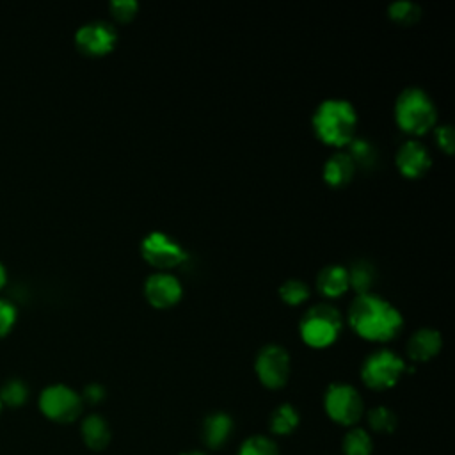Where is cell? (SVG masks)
Listing matches in <instances>:
<instances>
[{
    "label": "cell",
    "instance_id": "6da1fadb",
    "mask_svg": "<svg viewBox=\"0 0 455 455\" xmlns=\"http://www.w3.org/2000/svg\"><path fill=\"white\" fill-rule=\"evenodd\" d=\"M348 323L361 338L382 343L393 339L400 332L403 316L387 299L370 291L357 295L350 302Z\"/></svg>",
    "mask_w": 455,
    "mask_h": 455
},
{
    "label": "cell",
    "instance_id": "7a4b0ae2",
    "mask_svg": "<svg viewBox=\"0 0 455 455\" xmlns=\"http://www.w3.org/2000/svg\"><path fill=\"white\" fill-rule=\"evenodd\" d=\"M313 130L329 146H347L355 137L357 110L345 98H327L313 112Z\"/></svg>",
    "mask_w": 455,
    "mask_h": 455
},
{
    "label": "cell",
    "instance_id": "3957f363",
    "mask_svg": "<svg viewBox=\"0 0 455 455\" xmlns=\"http://www.w3.org/2000/svg\"><path fill=\"white\" fill-rule=\"evenodd\" d=\"M393 114L396 124L411 135H423L437 123V108L434 100L418 85H407L400 91L395 100Z\"/></svg>",
    "mask_w": 455,
    "mask_h": 455
},
{
    "label": "cell",
    "instance_id": "277c9868",
    "mask_svg": "<svg viewBox=\"0 0 455 455\" xmlns=\"http://www.w3.org/2000/svg\"><path fill=\"white\" fill-rule=\"evenodd\" d=\"M343 329V318L336 306L318 302L311 306L299 322V332L306 345L323 348L332 345Z\"/></svg>",
    "mask_w": 455,
    "mask_h": 455
},
{
    "label": "cell",
    "instance_id": "5b68a950",
    "mask_svg": "<svg viewBox=\"0 0 455 455\" xmlns=\"http://www.w3.org/2000/svg\"><path fill=\"white\" fill-rule=\"evenodd\" d=\"M405 370L407 366L398 354L389 348H380L364 359L361 366V379L370 389L382 391L393 387Z\"/></svg>",
    "mask_w": 455,
    "mask_h": 455
},
{
    "label": "cell",
    "instance_id": "8992f818",
    "mask_svg": "<svg viewBox=\"0 0 455 455\" xmlns=\"http://www.w3.org/2000/svg\"><path fill=\"white\" fill-rule=\"evenodd\" d=\"M323 407L327 416L339 425L350 427L363 416L364 403L359 391L345 382H334L327 387L323 396Z\"/></svg>",
    "mask_w": 455,
    "mask_h": 455
},
{
    "label": "cell",
    "instance_id": "52a82bcc",
    "mask_svg": "<svg viewBox=\"0 0 455 455\" xmlns=\"http://www.w3.org/2000/svg\"><path fill=\"white\" fill-rule=\"evenodd\" d=\"M142 258L156 270H171L187 259L185 247L164 231H151L140 242Z\"/></svg>",
    "mask_w": 455,
    "mask_h": 455
},
{
    "label": "cell",
    "instance_id": "ba28073f",
    "mask_svg": "<svg viewBox=\"0 0 455 455\" xmlns=\"http://www.w3.org/2000/svg\"><path fill=\"white\" fill-rule=\"evenodd\" d=\"M82 396L66 384H52L39 395V409L57 423L75 421L82 412Z\"/></svg>",
    "mask_w": 455,
    "mask_h": 455
},
{
    "label": "cell",
    "instance_id": "9c48e42d",
    "mask_svg": "<svg viewBox=\"0 0 455 455\" xmlns=\"http://www.w3.org/2000/svg\"><path fill=\"white\" fill-rule=\"evenodd\" d=\"M254 370L259 382L268 389H279L290 377V354L277 343H268L259 348Z\"/></svg>",
    "mask_w": 455,
    "mask_h": 455
},
{
    "label": "cell",
    "instance_id": "30bf717a",
    "mask_svg": "<svg viewBox=\"0 0 455 455\" xmlns=\"http://www.w3.org/2000/svg\"><path fill=\"white\" fill-rule=\"evenodd\" d=\"M117 43V30L105 20H92L75 32V44L84 55L100 57L108 53Z\"/></svg>",
    "mask_w": 455,
    "mask_h": 455
},
{
    "label": "cell",
    "instance_id": "8fae6325",
    "mask_svg": "<svg viewBox=\"0 0 455 455\" xmlns=\"http://www.w3.org/2000/svg\"><path fill=\"white\" fill-rule=\"evenodd\" d=\"M144 295L151 306L165 309L180 302L183 295V286L174 274L156 270L151 275H148L144 283Z\"/></svg>",
    "mask_w": 455,
    "mask_h": 455
},
{
    "label": "cell",
    "instance_id": "7c38bea8",
    "mask_svg": "<svg viewBox=\"0 0 455 455\" xmlns=\"http://www.w3.org/2000/svg\"><path fill=\"white\" fill-rule=\"evenodd\" d=\"M395 162L398 171L407 176V178H421L427 174V171L432 165V156L428 148L418 140V139H409L400 144L395 155Z\"/></svg>",
    "mask_w": 455,
    "mask_h": 455
},
{
    "label": "cell",
    "instance_id": "4fadbf2b",
    "mask_svg": "<svg viewBox=\"0 0 455 455\" xmlns=\"http://www.w3.org/2000/svg\"><path fill=\"white\" fill-rule=\"evenodd\" d=\"M443 347V338L441 332L432 329V327H419L416 329L409 341H407V355L412 361H428Z\"/></svg>",
    "mask_w": 455,
    "mask_h": 455
},
{
    "label": "cell",
    "instance_id": "5bb4252c",
    "mask_svg": "<svg viewBox=\"0 0 455 455\" xmlns=\"http://www.w3.org/2000/svg\"><path fill=\"white\" fill-rule=\"evenodd\" d=\"M233 432V419L229 414L226 412H212L203 419L201 425V439L203 443L212 448L217 450L220 448L231 435Z\"/></svg>",
    "mask_w": 455,
    "mask_h": 455
},
{
    "label": "cell",
    "instance_id": "9a60e30c",
    "mask_svg": "<svg viewBox=\"0 0 455 455\" xmlns=\"http://www.w3.org/2000/svg\"><path fill=\"white\" fill-rule=\"evenodd\" d=\"M355 174V165L347 151L332 153L322 167L323 181L331 187H343L347 185Z\"/></svg>",
    "mask_w": 455,
    "mask_h": 455
},
{
    "label": "cell",
    "instance_id": "2e32d148",
    "mask_svg": "<svg viewBox=\"0 0 455 455\" xmlns=\"http://www.w3.org/2000/svg\"><path fill=\"white\" fill-rule=\"evenodd\" d=\"M316 288L327 299H336L348 290V270L343 265H325L316 275Z\"/></svg>",
    "mask_w": 455,
    "mask_h": 455
},
{
    "label": "cell",
    "instance_id": "e0dca14e",
    "mask_svg": "<svg viewBox=\"0 0 455 455\" xmlns=\"http://www.w3.org/2000/svg\"><path fill=\"white\" fill-rule=\"evenodd\" d=\"M80 432H82L84 443L94 451L105 450L110 443V427L107 419L100 414H89L87 418H84L80 425Z\"/></svg>",
    "mask_w": 455,
    "mask_h": 455
},
{
    "label": "cell",
    "instance_id": "ac0fdd59",
    "mask_svg": "<svg viewBox=\"0 0 455 455\" xmlns=\"http://www.w3.org/2000/svg\"><path fill=\"white\" fill-rule=\"evenodd\" d=\"M347 153L352 158L355 169H363V171H371L379 160V151L375 144L364 137H354L347 144Z\"/></svg>",
    "mask_w": 455,
    "mask_h": 455
},
{
    "label": "cell",
    "instance_id": "d6986e66",
    "mask_svg": "<svg viewBox=\"0 0 455 455\" xmlns=\"http://www.w3.org/2000/svg\"><path fill=\"white\" fill-rule=\"evenodd\" d=\"M348 270V288H354L357 295L370 293L377 281V268L368 259H357Z\"/></svg>",
    "mask_w": 455,
    "mask_h": 455
},
{
    "label": "cell",
    "instance_id": "ffe728a7",
    "mask_svg": "<svg viewBox=\"0 0 455 455\" xmlns=\"http://www.w3.org/2000/svg\"><path fill=\"white\" fill-rule=\"evenodd\" d=\"M299 419H300L299 412L293 405L281 403L279 407H275L272 411L270 419H268V427L275 435H288L297 428Z\"/></svg>",
    "mask_w": 455,
    "mask_h": 455
},
{
    "label": "cell",
    "instance_id": "44dd1931",
    "mask_svg": "<svg viewBox=\"0 0 455 455\" xmlns=\"http://www.w3.org/2000/svg\"><path fill=\"white\" fill-rule=\"evenodd\" d=\"M345 455H371V437L364 428H352L343 437Z\"/></svg>",
    "mask_w": 455,
    "mask_h": 455
},
{
    "label": "cell",
    "instance_id": "7402d4cb",
    "mask_svg": "<svg viewBox=\"0 0 455 455\" xmlns=\"http://www.w3.org/2000/svg\"><path fill=\"white\" fill-rule=\"evenodd\" d=\"M366 418H368L370 428L377 434H391V432H395V428L398 425L396 414L389 407H384V405L370 409Z\"/></svg>",
    "mask_w": 455,
    "mask_h": 455
},
{
    "label": "cell",
    "instance_id": "603a6c76",
    "mask_svg": "<svg viewBox=\"0 0 455 455\" xmlns=\"http://www.w3.org/2000/svg\"><path fill=\"white\" fill-rule=\"evenodd\" d=\"M387 14L400 25H412L421 16V7L412 0H395L387 7Z\"/></svg>",
    "mask_w": 455,
    "mask_h": 455
},
{
    "label": "cell",
    "instance_id": "cb8c5ba5",
    "mask_svg": "<svg viewBox=\"0 0 455 455\" xmlns=\"http://www.w3.org/2000/svg\"><path fill=\"white\" fill-rule=\"evenodd\" d=\"M28 398V387L21 379H9L0 387V403L9 407H20Z\"/></svg>",
    "mask_w": 455,
    "mask_h": 455
},
{
    "label": "cell",
    "instance_id": "d4e9b609",
    "mask_svg": "<svg viewBox=\"0 0 455 455\" xmlns=\"http://www.w3.org/2000/svg\"><path fill=\"white\" fill-rule=\"evenodd\" d=\"M309 284L302 279H286L281 286H279V297L283 299V302L290 304V306H299L302 302H306L309 299Z\"/></svg>",
    "mask_w": 455,
    "mask_h": 455
},
{
    "label": "cell",
    "instance_id": "484cf974",
    "mask_svg": "<svg viewBox=\"0 0 455 455\" xmlns=\"http://www.w3.org/2000/svg\"><path fill=\"white\" fill-rule=\"evenodd\" d=\"M238 455H279V450L272 439L265 435H252L242 443Z\"/></svg>",
    "mask_w": 455,
    "mask_h": 455
},
{
    "label": "cell",
    "instance_id": "4316f807",
    "mask_svg": "<svg viewBox=\"0 0 455 455\" xmlns=\"http://www.w3.org/2000/svg\"><path fill=\"white\" fill-rule=\"evenodd\" d=\"M108 9L112 12V16L117 20V21H130L137 9H139V4L135 0H112L108 4Z\"/></svg>",
    "mask_w": 455,
    "mask_h": 455
},
{
    "label": "cell",
    "instance_id": "83f0119b",
    "mask_svg": "<svg viewBox=\"0 0 455 455\" xmlns=\"http://www.w3.org/2000/svg\"><path fill=\"white\" fill-rule=\"evenodd\" d=\"M16 306L7 299H0V336L11 331L16 322Z\"/></svg>",
    "mask_w": 455,
    "mask_h": 455
},
{
    "label": "cell",
    "instance_id": "f1b7e54d",
    "mask_svg": "<svg viewBox=\"0 0 455 455\" xmlns=\"http://www.w3.org/2000/svg\"><path fill=\"white\" fill-rule=\"evenodd\" d=\"M435 140L444 153L451 155L453 148H455V135H453L451 124H437L435 126Z\"/></svg>",
    "mask_w": 455,
    "mask_h": 455
},
{
    "label": "cell",
    "instance_id": "f546056e",
    "mask_svg": "<svg viewBox=\"0 0 455 455\" xmlns=\"http://www.w3.org/2000/svg\"><path fill=\"white\" fill-rule=\"evenodd\" d=\"M105 398V387L98 382H91L84 387V393H82V402H87V403H100L101 400Z\"/></svg>",
    "mask_w": 455,
    "mask_h": 455
},
{
    "label": "cell",
    "instance_id": "4dcf8cb0",
    "mask_svg": "<svg viewBox=\"0 0 455 455\" xmlns=\"http://www.w3.org/2000/svg\"><path fill=\"white\" fill-rule=\"evenodd\" d=\"M5 281H7V270H5L4 263L0 261V288L5 284Z\"/></svg>",
    "mask_w": 455,
    "mask_h": 455
},
{
    "label": "cell",
    "instance_id": "1f68e13d",
    "mask_svg": "<svg viewBox=\"0 0 455 455\" xmlns=\"http://www.w3.org/2000/svg\"><path fill=\"white\" fill-rule=\"evenodd\" d=\"M181 455H204L201 451H187V453H181Z\"/></svg>",
    "mask_w": 455,
    "mask_h": 455
},
{
    "label": "cell",
    "instance_id": "d6a6232c",
    "mask_svg": "<svg viewBox=\"0 0 455 455\" xmlns=\"http://www.w3.org/2000/svg\"><path fill=\"white\" fill-rule=\"evenodd\" d=\"M0 411H2V403H0Z\"/></svg>",
    "mask_w": 455,
    "mask_h": 455
}]
</instances>
